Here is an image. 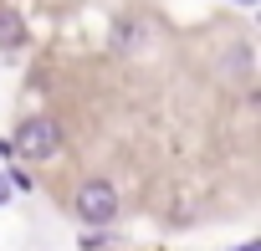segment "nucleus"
<instances>
[{
	"label": "nucleus",
	"mask_w": 261,
	"mask_h": 251,
	"mask_svg": "<svg viewBox=\"0 0 261 251\" xmlns=\"http://www.w3.org/2000/svg\"><path fill=\"white\" fill-rule=\"evenodd\" d=\"M31 36H26V16L16 6H0V52H21Z\"/></svg>",
	"instance_id": "3"
},
{
	"label": "nucleus",
	"mask_w": 261,
	"mask_h": 251,
	"mask_svg": "<svg viewBox=\"0 0 261 251\" xmlns=\"http://www.w3.org/2000/svg\"><path fill=\"white\" fill-rule=\"evenodd\" d=\"M236 6H256V0H236Z\"/></svg>",
	"instance_id": "7"
},
{
	"label": "nucleus",
	"mask_w": 261,
	"mask_h": 251,
	"mask_svg": "<svg viewBox=\"0 0 261 251\" xmlns=\"http://www.w3.org/2000/svg\"><path fill=\"white\" fill-rule=\"evenodd\" d=\"M6 200H11V180H6V174H0V205H6Z\"/></svg>",
	"instance_id": "5"
},
{
	"label": "nucleus",
	"mask_w": 261,
	"mask_h": 251,
	"mask_svg": "<svg viewBox=\"0 0 261 251\" xmlns=\"http://www.w3.org/2000/svg\"><path fill=\"white\" fill-rule=\"evenodd\" d=\"M113 36H118V41H113L118 52H134V46H144V26H134V21H118V31H113Z\"/></svg>",
	"instance_id": "4"
},
{
	"label": "nucleus",
	"mask_w": 261,
	"mask_h": 251,
	"mask_svg": "<svg viewBox=\"0 0 261 251\" xmlns=\"http://www.w3.org/2000/svg\"><path fill=\"white\" fill-rule=\"evenodd\" d=\"M72 215L82 225H113L118 220V190L108 180H82L72 195Z\"/></svg>",
	"instance_id": "2"
},
{
	"label": "nucleus",
	"mask_w": 261,
	"mask_h": 251,
	"mask_svg": "<svg viewBox=\"0 0 261 251\" xmlns=\"http://www.w3.org/2000/svg\"><path fill=\"white\" fill-rule=\"evenodd\" d=\"M6 144H11L16 159H26V164H46V159H57V149H62V129H57V118L36 113V118L21 123Z\"/></svg>",
	"instance_id": "1"
},
{
	"label": "nucleus",
	"mask_w": 261,
	"mask_h": 251,
	"mask_svg": "<svg viewBox=\"0 0 261 251\" xmlns=\"http://www.w3.org/2000/svg\"><path fill=\"white\" fill-rule=\"evenodd\" d=\"M236 251H261V241H246V246H236Z\"/></svg>",
	"instance_id": "6"
}]
</instances>
